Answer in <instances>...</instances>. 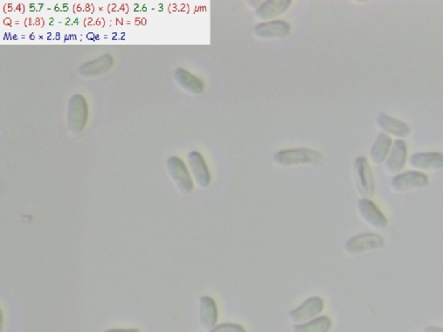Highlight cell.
<instances>
[{
  "label": "cell",
  "mask_w": 443,
  "mask_h": 332,
  "mask_svg": "<svg viewBox=\"0 0 443 332\" xmlns=\"http://www.w3.org/2000/svg\"><path fill=\"white\" fill-rule=\"evenodd\" d=\"M409 165L419 170L435 171L443 168V154L439 152H418L411 156Z\"/></svg>",
  "instance_id": "13"
},
{
  "label": "cell",
  "mask_w": 443,
  "mask_h": 332,
  "mask_svg": "<svg viewBox=\"0 0 443 332\" xmlns=\"http://www.w3.org/2000/svg\"><path fill=\"white\" fill-rule=\"evenodd\" d=\"M88 108L84 96H73L68 106V125L72 132L78 134L84 130L87 122Z\"/></svg>",
  "instance_id": "6"
},
{
  "label": "cell",
  "mask_w": 443,
  "mask_h": 332,
  "mask_svg": "<svg viewBox=\"0 0 443 332\" xmlns=\"http://www.w3.org/2000/svg\"><path fill=\"white\" fill-rule=\"evenodd\" d=\"M188 165H189L191 174L198 187L206 189L209 187L211 182V176L206 159L200 152L193 151L187 156Z\"/></svg>",
  "instance_id": "10"
},
{
  "label": "cell",
  "mask_w": 443,
  "mask_h": 332,
  "mask_svg": "<svg viewBox=\"0 0 443 332\" xmlns=\"http://www.w3.org/2000/svg\"><path fill=\"white\" fill-rule=\"evenodd\" d=\"M322 159L320 152L306 147L283 149L273 156L274 164L283 168L318 165Z\"/></svg>",
  "instance_id": "1"
},
{
  "label": "cell",
  "mask_w": 443,
  "mask_h": 332,
  "mask_svg": "<svg viewBox=\"0 0 443 332\" xmlns=\"http://www.w3.org/2000/svg\"><path fill=\"white\" fill-rule=\"evenodd\" d=\"M291 32L289 22L283 19L258 23L253 29L254 35L260 39H276L286 38Z\"/></svg>",
  "instance_id": "9"
},
{
  "label": "cell",
  "mask_w": 443,
  "mask_h": 332,
  "mask_svg": "<svg viewBox=\"0 0 443 332\" xmlns=\"http://www.w3.org/2000/svg\"><path fill=\"white\" fill-rule=\"evenodd\" d=\"M353 176L357 190L363 198H371L374 195L375 182L368 161L365 157H358L353 163Z\"/></svg>",
  "instance_id": "3"
},
{
  "label": "cell",
  "mask_w": 443,
  "mask_h": 332,
  "mask_svg": "<svg viewBox=\"0 0 443 332\" xmlns=\"http://www.w3.org/2000/svg\"><path fill=\"white\" fill-rule=\"evenodd\" d=\"M332 325L329 317L319 316L307 323L294 325L292 332H329Z\"/></svg>",
  "instance_id": "18"
},
{
  "label": "cell",
  "mask_w": 443,
  "mask_h": 332,
  "mask_svg": "<svg viewBox=\"0 0 443 332\" xmlns=\"http://www.w3.org/2000/svg\"><path fill=\"white\" fill-rule=\"evenodd\" d=\"M167 168L171 180L181 195L190 194L194 185L187 166L181 158L171 157L167 162Z\"/></svg>",
  "instance_id": "4"
},
{
  "label": "cell",
  "mask_w": 443,
  "mask_h": 332,
  "mask_svg": "<svg viewBox=\"0 0 443 332\" xmlns=\"http://www.w3.org/2000/svg\"><path fill=\"white\" fill-rule=\"evenodd\" d=\"M391 145L392 139L383 132H380L376 136V141L370 151V158L372 161L375 164H382L388 156Z\"/></svg>",
  "instance_id": "17"
},
{
  "label": "cell",
  "mask_w": 443,
  "mask_h": 332,
  "mask_svg": "<svg viewBox=\"0 0 443 332\" xmlns=\"http://www.w3.org/2000/svg\"><path fill=\"white\" fill-rule=\"evenodd\" d=\"M292 5V1L290 0H267V1H263L254 11V16L259 20L264 21H270L274 20L287 10L290 8Z\"/></svg>",
  "instance_id": "12"
},
{
  "label": "cell",
  "mask_w": 443,
  "mask_h": 332,
  "mask_svg": "<svg viewBox=\"0 0 443 332\" xmlns=\"http://www.w3.org/2000/svg\"><path fill=\"white\" fill-rule=\"evenodd\" d=\"M218 310L216 302L209 296H202L198 305V323L202 330L209 331L216 327Z\"/></svg>",
  "instance_id": "11"
},
{
  "label": "cell",
  "mask_w": 443,
  "mask_h": 332,
  "mask_svg": "<svg viewBox=\"0 0 443 332\" xmlns=\"http://www.w3.org/2000/svg\"><path fill=\"white\" fill-rule=\"evenodd\" d=\"M423 332H443V329L438 327H428L423 330Z\"/></svg>",
  "instance_id": "22"
},
{
  "label": "cell",
  "mask_w": 443,
  "mask_h": 332,
  "mask_svg": "<svg viewBox=\"0 0 443 332\" xmlns=\"http://www.w3.org/2000/svg\"><path fill=\"white\" fill-rule=\"evenodd\" d=\"M104 332H141L138 329H110Z\"/></svg>",
  "instance_id": "21"
},
{
  "label": "cell",
  "mask_w": 443,
  "mask_h": 332,
  "mask_svg": "<svg viewBox=\"0 0 443 332\" xmlns=\"http://www.w3.org/2000/svg\"><path fill=\"white\" fill-rule=\"evenodd\" d=\"M113 65V59L110 56L104 55L93 62H88L82 65L80 73L82 75H98L108 71Z\"/></svg>",
  "instance_id": "19"
},
{
  "label": "cell",
  "mask_w": 443,
  "mask_h": 332,
  "mask_svg": "<svg viewBox=\"0 0 443 332\" xmlns=\"http://www.w3.org/2000/svg\"><path fill=\"white\" fill-rule=\"evenodd\" d=\"M324 308H325V303L322 298L319 296L310 297L298 307L290 311L287 318L294 325L302 324L319 317Z\"/></svg>",
  "instance_id": "5"
},
{
  "label": "cell",
  "mask_w": 443,
  "mask_h": 332,
  "mask_svg": "<svg viewBox=\"0 0 443 332\" xmlns=\"http://www.w3.org/2000/svg\"><path fill=\"white\" fill-rule=\"evenodd\" d=\"M357 211L362 220L376 230H383L388 224L385 215L371 199H359L357 202Z\"/></svg>",
  "instance_id": "7"
},
{
  "label": "cell",
  "mask_w": 443,
  "mask_h": 332,
  "mask_svg": "<svg viewBox=\"0 0 443 332\" xmlns=\"http://www.w3.org/2000/svg\"><path fill=\"white\" fill-rule=\"evenodd\" d=\"M208 332H246V330L241 324L224 323L216 325Z\"/></svg>",
  "instance_id": "20"
},
{
  "label": "cell",
  "mask_w": 443,
  "mask_h": 332,
  "mask_svg": "<svg viewBox=\"0 0 443 332\" xmlns=\"http://www.w3.org/2000/svg\"><path fill=\"white\" fill-rule=\"evenodd\" d=\"M376 123L382 130L398 137H407L411 134V128L406 123L392 118L385 112H380L376 117Z\"/></svg>",
  "instance_id": "16"
},
{
  "label": "cell",
  "mask_w": 443,
  "mask_h": 332,
  "mask_svg": "<svg viewBox=\"0 0 443 332\" xmlns=\"http://www.w3.org/2000/svg\"><path fill=\"white\" fill-rule=\"evenodd\" d=\"M174 79L178 86L190 94L200 95L204 91L203 81L186 69H177L174 72Z\"/></svg>",
  "instance_id": "15"
},
{
  "label": "cell",
  "mask_w": 443,
  "mask_h": 332,
  "mask_svg": "<svg viewBox=\"0 0 443 332\" xmlns=\"http://www.w3.org/2000/svg\"><path fill=\"white\" fill-rule=\"evenodd\" d=\"M392 187L396 192H406L427 187L428 176L420 171H405L392 178Z\"/></svg>",
  "instance_id": "8"
},
{
  "label": "cell",
  "mask_w": 443,
  "mask_h": 332,
  "mask_svg": "<svg viewBox=\"0 0 443 332\" xmlns=\"http://www.w3.org/2000/svg\"><path fill=\"white\" fill-rule=\"evenodd\" d=\"M385 247V240L378 234L363 233L350 237L344 245V250L350 257L379 250Z\"/></svg>",
  "instance_id": "2"
},
{
  "label": "cell",
  "mask_w": 443,
  "mask_h": 332,
  "mask_svg": "<svg viewBox=\"0 0 443 332\" xmlns=\"http://www.w3.org/2000/svg\"><path fill=\"white\" fill-rule=\"evenodd\" d=\"M406 159H407V145L402 139H396L392 145L388 158L386 159V171L390 174H398L405 166Z\"/></svg>",
  "instance_id": "14"
}]
</instances>
